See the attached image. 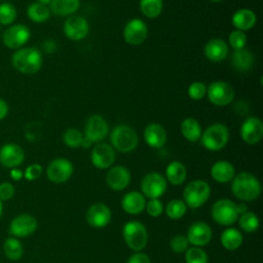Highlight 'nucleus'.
Instances as JSON below:
<instances>
[{
	"mask_svg": "<svg viewBox=\"0 0 263 263\" xmlns=\"http://www.w3.org/2000/svg\"><path fill=\"white\" fill-rule=\"evenodd\" d=\"M248 42V38L245 32L239 30H233L230 32L228 36V43L229 45L234 49H242L246 47V44Z\"/></svg>",
	"mask_w": 263,
	"mask_h": 263,
	"instance_id": "40",
	"label": "nucleus"
},
{
	"mask_svg": "<svg viewBox=\"0 0 263 263\" xmlns=\"http://www.w3.org/2000/svg\"><path fill=\"white\" fill-rule=\"evenodd\" d=\"M210 1H212V2H220L222 0H210Z\"/></svg>",
	"mask_w": 263,
	"mask_h": 263,
	"instance_id": "54",
	"label": "nucleus"
},
{
	"mask_svg": "<svg viewBox=\"0 0 263 263\" xmlns=\"http://www.w3.org/2000/svg\"><path fill=\"white\" fill-rule=\"evenodd\" d=\"M115 156V150L110 144L99 143L91 150L90 160L97 168L105 170L112 166Z\"/></svg>",
	"mask_w": 263,
	"mask_h": 263,
	"instance_id": "17",
	"label": "nucleus"
},
{
	"mask_svg": "<svg viewBox=\"0 0 263 263\" xmlns=\"http://www.w3.org/2000/svg\"><path fill=\"white\" fill-rule=\"evenodd\" d=\"M42 172H43V167L39 163H33L27 166V168L24 172V177L28 181H34L41 177Z\"/></svg>",
	"mask_w": 263,
	"mask_h": 263,
	"instance_id": "44",
	"label": "nucleus"
},
{
	"mask_svg": "<svg viewBox=\"0 0 263 263\" xmlns=\"http://www.w3.org/2000/svg\"><path fill=\"white\" fill-rule=\"evenodd\" d=\"M2 212H3V205H2V201L0 200V217L2 215Z\"/></svg>",
	"mask_w": 263,
	"mask_h": 263,
	"instance_id": "53",
	"label": "nucleus"
},
{
	"mask_svg": "<svg viewBox=\"0 0 263 263\" xmlns=\"http://www.w3.org/2000/svg\"><path fill=\"white\" fill-rule=\"evenodd\" d=\"M74 167L72 162L63 157L55 158L49 162L46 167L47 179L55 184H62L67 182L73 175Z\"/></svg>",
	"mask_w": 263,
	"mask_h": 263,
	"instance_id": "11",
	"label": "nucleus"
},
{
	"mask_svg": "<svg viewBox=\"0 0 263 263\" xmlns=\"http://www.w3.org/2000/svg\"><path fill=\"white\" fill-rule=\"evenodd\" d=\"M255 58L251 50L246 47L242 49L234 50L231 55L232 67L238 72H248L254 66Z\"/></svg>",
	"mask_w": 263,
	"mask_h": 263,
	"instance_id": "27",
	"label": "nucleus"
},
{
	"mask_svg": "<svg viewBox=\"0 0 263 263\" xmlns=\"http://www.w3.org/2000/svg\"><path fill=\"white\" fill-rule=\"evenodd\" d=\"M9 112V106L5 100L0 98V121L3 120Z\"/></svg>",
	"mask_w": 263,
	"mask_h": 263,
	"instance_id": "47",
	"label": "nucleus"
},
{
	"mask_svg": "<svg viewBox=\"0 0 263 263\" xmlns=\"http://www.w3.org/2000/svg\"><path fill=\"white\" fill-rule=\"evenodd\" d=\"M16 9L10 2H3L0 4V24L10 26L16 18Z\"/></svg>",
	"mask_w": 263,
	"mask_h": 263,
	"instance_id": "37",
	"label": "nucleus"
},
{
	"mask_svg": "<svg viewBox=\"0 0 263 263\" xmlns=\"http://www.w3.org/2000/svg\"><path fill=\"white\" fill-rule=\"evenodd\" d=\"M167 183L165 178L157 172H151L146 174L141 181L142 194L145 197L159 198L166 191Z\"/></svg>",
	"mask_w": 263,
	"mask_h": 263,
	"instance_id": "10",
	"label": "nucleus"
},
{
	"mask_svg": "<svg viewBox=\"0 0 263 263\" xmlns=\"http://www.w3.org/2000/svg\"><path fill=\"white\" fill-rule=\"evenodd\" d=\"M122 235L126 246L134 252H141L148 242V232L140 221H128L122 228Z\"/></svg>",
	"mask_w": 263,
	"mask_h": 263,
	"instance_id": "6",
	"label": "nucleus"
},
{
	"mask_svg": "<svg viewBox=\"0 0 263 263\" xmlns=\"http://www.w3.org/2000/svg\"><path fill=\"white\" fill-rule=\"evenodd\" d=\"M164 212L170 219L178 220L184 217V215L186 214L187 205L181 199H173L165 205Z\"/></svg>",
	"mask_w": 263,
	"mask_h": 263,
	"instance_id": "36",
	"label": "nucleus"
},
{
	"mask_svg": "<svg viewBox=\"0 0 263 263\" xmlns=\"http://www.w3.org/2000/svg\"><path fill=\"white\" fill-rule=\"evenodd\" d=\"M64 34L73 41L84 39L89 32L87 20L81 15H71L64 23Z\"/></svg>",
	"mask_w": 263,
	"mask_h": 263,
	"instance_id": "16",
	"label": "nucleus"
},
{
	"mask_svg": "<svg viewBox=\"0 0 263 263\" xmlns=\"http://www.w3.org/2000/svg\"><path fill=\"white\" fill-rule=\"evenodd\" d=\"M85 218L89 226L95 228H103L111 221V211L105 203L97 202L87 209Z\"/></svg>",
	"mask_w": 263,
	"mask_h": 263,
	"instance_id": "21",
	"label": "nucleus"
},
{
	"mask_svg": "<svg viewBox=\"0 0 263 263\" xmlns=\"http://www.w3.org/2000/svg\"><path fill=\"white\" fill-rule=\"evenodd\" d=\"M43 64V58L39 49L35 47H22L11 55V65L17 72L25 75L37 73Z\"/></svg>",
	"mask_w": 263,
	"mask_h": 263,
	"instance_id": "2",
	"label": "nucleus"
},
{
	"mask_svg": "<svg viewBox=\"0 0 263 263\" xmlns=\"http://www.w3.org/2000/svg\"><path fill=\"white\" fill-rule=\"evenodd\" d=\"M241 140L249 144L255 145L263 138V122L259 117L251 116L243 120L239 129Z\"/></svg>",
	"mask_w": 263,
	"mask_h": 263,
	"instance_id": "15",
	"label": "nucleus"
},
{
	"mask_svg": "<svg viewBox=\"0 0 263 263\" xmlns=\"http://www.w3.org/2000/svg\"><path fill=\"white\" fill-rule=\"evenodd\" d=\"M185 261L186 263H208L209 257L200 247H191L185 252Z\"/></svg>",
	"mask_w": 263,
	"mask_h": 263,
	"instance_id": "39",
	"label": "nucleus"
},
{
	"mask_svg": "<svg viewBox=\"0 0 263 263\" xmlns=\"http://www.w3.org/2000/svg\"><path fill=\"white\" fill-rule=\"evenodd\" d=\"M206 96L213 105L223 107L233 101L235 91L228 82L217 80L206 86Z\"/></svg>",
	"mask_w": 263,
	"mask_h": 263,
	"instance_id": "8",
	"label": "nucleus"
},
{
	"mask_svg": "<svg viewBox=\"0 0 263 263\" xmlns=\"http://www.w3.org/2000/svg\"><path fill=\"white\" fill-rule=\"evenodd\" d=\"M132 180L130 172L122 165L111 166L106 174V184L113 191L125 189Z\"/></svg>",
	"mask_w": 263,
	"mask_h": 263,
	"instance_id": "19",
	"label": "nucleus"
},
{
	"mask_svg": "<svg viewBox=\"0 0 263 263\" xmlns=\"http://www.w3.org/2000/svg\"><path fill=\"white\" fill-rule=\"evenodd\" d=\"M242 234L241 232L233 227H228L221 233L220 241L224 249L228 251L237 250L242 243Z\"/></svg>",
	"mask_w": 263,
	"mask_h": 263,
	"instance_id": "29",
	"label": "nucleus"
},
{
	"mask_svg": "<svg viewBox=\"0 0 263 263\" xmlns=\"http://www.w3.org/2000/svg\"><path fill=\"white\" fill-rule=\"evenodd\" d=\"M148 36V27L141 18L129 20L123 28V39L129 45L142 44Z\"/></svg>",
	"mask_w": 263,
	"mask_h": 263,
	"instance_id": "13",
	"label": "nucleus"
},
{
	"mask_svg": "<svg viewBox=\"0 0 263 263\" xmlns=\"http://www.w3.org/2000/svg\"><path fill=\"white\" fill-rule=\"evenodd\" d=\"M187 92L192 100L199 101L206 95V85L201 81H194L188 86Z\"/></svg>",
	"mask_w": 263,
	"mask_h": 263,
	"instance_id": "41",
	"label": "nucleus"
},
{
	"mask_svg": "<svg viewBox=\"0 0 263 263\" xmlns=\"http://www.w3.org/2000/svg\"><path fill=\"white\" fill-rule=\"evenodd\" d=\"M3 251L5 256L12 261H16L22 258L24 253V248L21 240L16 237H7L3 243Z\"/></svg>",
	"mask_w": 263,
	"mask_h": 263,
	"instance_id": "33",
	"label": "nucleus"
},
{
	"mask_svg": "<svg viewBox=\"0 0 263 263\" xmlns=\"http://www.w3.org/2000/svg\"><path fill=\"white\" fill-rule=\"evenodd\" d=\"M14 186L9 182H4L0 184V200L6 201L13 197Z\"/></svg>",
	"mask_w": 263,
	"mask_h": 263,
	"instance_id": "45",
	"label": "nucleus"
},
{
	"mask_svg": "<svg viewBox=\"0 0 263 263\" xmlns=\"http://www.w3.org/2000/svg\"><path fill=\"white\" fill-rule=\"evenodd\" d=\"M91 144H92V143H91L88 139H86L85 137H83V140H82V143H81V146H82V147L88 148V147L91 146Z\"/></svg>",
	"mask_w": 263,
	"mask_h": 263,
	"instance_id": "51",
	"label": "nucleus"
},
{
	"mask_svg": "<svg viewBox=\"0 0 263 263\" xmlns=\"http://www.w3.org/2000/svg\"><path fill=\"white\" fill-rule=\"evenodd\" d=\"M145 210L149 216L157 218L163 214L164 205L159 198H151L148 201H146Z\"/></svg>",
	"mask_w": 263,
	"mask_h": 263,
	"instance_id": "42",
	"label": "nucleus"
},
{
	"mask_svg": "<svg viewBox=\"0 0 263 263\" xmlns=\"http://www.w3.org/2000/svg\"><path fill=\"white\" fill-rule=\"evenodd\" d=\"M139 7L146 17L155 18L160 15L163 8V2L162 0H140Z\"/></svg>",
	"mask_w": 263,
	"mask_h": 263,
	"instance_id": "34",
	"label": "nucleus"
},
{
	"mask_svg": "<svg viewBox=\"0 0 263 263\" xmlns=\"http://www.w3.org/2000/svg\"><path fill=\"white\" fill-rule=\"evenodd\" d=\"M261 183L251 173L241 172L231 180V191L241 201H253L261 194Z\"/></svg>",
	"mask_w": 263,
	"mask_h": 263,
	"instance_id": "1",
	"label": "nucleus"
},
{
	"mask_svg": "<svg viewBox=\"0 0 263 263\" xmlns=\"http://www.w3.org/2000/svg\"><path fill=\"white\" fill-rule=\"evenodd\" d=\"M83 137L84 136L79 129L70 127L66 129V132L63 134V142L66 146L70 148H78L81 146Z\"/></svg>",
	"mask_w": 263,
	"mask_h": 263,
	"instance_id": "38",
	"label": "nucleus"
},
{
	"mask_svg": "<svg viewBox=\"0 0 263 263\" xmlns=\"http://www.w3.org/2000/svg\"><path fill=\"white\" fill-rule=\"evenodd\" d=\"M9 176H10V178H11L13 181H20V180L24 177V173H23L20 168L14 167V168H10Z\"/></svg>",
	"mask_w": 263,
	"mask_h": 263,
	"instance_id": "48",
	"label": "nucleus"
},
{
	"mask_svg": "<svg viewBox=\"0 0 263 263\" xmlns=\"http://www.w3.org/2000/svg\"><path fill=\"white\" fill-rule=\"evenodd\" d=\"M211 177L218 183L225 184L231 182L235 176L233 164L227 160H218L211 167Z\"/></svg>",
	"mask_w": 263,
	"mask_h": 263,
	"instance_id": "25",
	"label": "nucleus"
},
{
	"mask_svg": "<svg viewBox=\"0 0 263 263\" xmlns=\"http://www.w3.org/2000/svg\"><path fill=\"white\" fill-rule=\"evenodd\" d=\"M31 31L28 26L24 24L10 25L3 33L2 41L4 46L9 49H18L24 47L30 40Z\"/></svg>",
	"mask_w": 263,
	"mask_h": 263,
	"instance_id": "9",
	"label": "nucleus"
},
{
	"mask_svg": "<svg viewBox=\"0 0 263 263\" xmlns=\"http://www.w3.org/2000/svg\"><path fill=\"white\" fill-rule=\"evenodd\" d=\"M27 15L28 17L37 24H41L46 22L50 16V9L39 2L31 3L27 8Z\"/></svg>",
	"mask_w": 263,
	"mask_h": 263,
	"instance_id": "32",
	"label": "nucleus"
},
{
	"mask_svg": "<svg viewBox=\"0 0 263 263\" xmlns=\"http://www.w3.org/2000/svg\"><path fill=\"white\" fill-rule=\"evenodd\" d=\"M25 160L24 149L15 143H6L0 148V163L7 168L20 166Z\"/></svg>",
	"mask_w": 263,
	"mask_h": 263,
	"instance_id": "18",
	"label": "nucleus"
},
{
	"mask_svg": "<svg viewBox=\"0 0 263 263\" xmlns=\"http://www.w3.org/2000/svg\"><path fill=\"white\" fill-rule=\"evenodd\" d=\"M181 134L189 142H196L201 136L200 123L193 117H186L181 122Z\"/></svg>",
	"mask_w": 263,
	"mask_h": 263,
	"instance_id": "31",
	"label": "nucleus"
},
{
	"mask_svg": "<svg viewBox=\"0 0 263 263\" xmlns=\"http://www.w3.org/2000/svg\"><path fill=\"white\" fill-rule=\"evenodd\" d=\"M166 138L167 136L165 129L159 123H149L144 129V140L146 144L151 148H162L166 143Z\"/></svg>",
	"mask_w": 263,
	"mask_h": 263,
	"instance_id": "23",
	"label": "nucleus"
},
{
	"mask_svg": "<svg viewBox=\"0 0 263 263\" xmlns=\"http://www.w3.org/2000/svg\"><path fill=\"white\" fill-rule=\"evenodd\" d=\"M203 53L209 61L220 63L228 57L229 46L223 39L213 38L205 43Z\"/></svg>",
	"mask_w": 263,
	"mask_h": 263,
	"instance_id": "22",
	"label": "nucleus"
},
{
	"mask_svg": "<svg viewBox=\"0 0 263 263\" xmlns=\"http://www.w3.org/2000/svg\"><path fill=\"white\" fill-rule=\"evenodd\" d=\"M109 132L107 120L100 114H93L88 117L85 127L84 137L91 143H98L104 140Z\"/></svg>",
	"mask_w": 263,
	"mask_h": 263,
	"instance_id": "14",
	"label": "nucleus"
},
{
	"mask_svg": "<svg viewBox=\"0 0 263 263\" xmlns=\"http://www.w3.org/2000/svg\"><path fill=\"white\" fill-rule=\"evenodd\" d=\"M211 195V187L203 180H193L189 182L183 191L184 202L187 208L197 209L202 206Z\"/></svg>",
	"mask_w": 263,
	"mask_h": 263,
	"instance_id": "5",
	"label": "nucleus"
},
{
	"mask_svg": "<svg viewBox=\"0 0 263 263\" xmlns=\"http://www.w3.org/2000/svg\"><path fill=\"white\" fill-rule=\"evenodd\" d=\"M238 225L241 230H243L247 233L255 232L260 225V221L258 216L251 211H248L238 217Z\"/></svg>",
	"mask_w": 263,
	"mask_h": 263,
	"instance_id": "35",
	"label": "nucleus"
},
{
	"mask_svg": "<svg viewBox=\"0 0 263 263\" xmlns=\"http://www.w3.org/2000/svg\"><path fill=\"white\" fill-rule=\"evenodd\" d=\"M38 226L35 217L30 214H21L14 217L8 228V232L13 237H27L33 234Z\"/></svg>",
	"mask_w": 263,
	"mask_h": 263,
	"instance_id": "12",
	"label": "nucleus"
},
{
	"mask_svg": "<svg viewBox=\"0 0 263 263\" xmlns=\"http://www.w3.org/2000/svg\"><path fill=\"white\" fill-rule=\"evenodd\" d=\"M213 236L212 228L209 224L198 221L191 224L187 231V239L190 245L193 247H203L208 245Z\"/></svg>",
	"mask_w": 263,
	"mask_h": 263,
	"instance_id": "20",
	"label": "nucleus"
},
{
	"mask_svg": "<svg viewBox=\"0 0 263 263\" xmlns=\"http://www.w3.org/2000/svg\"><path fill=\"white\" fill-rule=\"evenodd\" d=\"M199 140L206 150L219 151L228 143L229 129L223 123H213L201 133Z\"/></svg>",
	"mask_w": 263,
	"mask_h": 263,
	"instance_id": "4",
	"label": "nucleus"
},
{
	"mask_svg": "<svg viewBox=\"0 0 263 263\" xmlns=\"http://www.w3.org/2000/svg\"><path fill=\"white\" fill-rule=\"evenodd\" d=\"M110 141L114 150L122 153H128L137 148L139 138L133 127L126 124H119L112 129Z\"/></svg>",
	"mask_w": 263,
	"mask_h": 263,
	"instance_id": "3",
	"label": "nucleus"
},
{
	"mask_svg": "<svg viewBox=\"0 0 263 263\" xmlns=\"http://www.w3.org/2000/svg\"><path fill=\"white\" fill-rule=\"evenodd\" d=\"M237 212H238L239 215H241V214L248 212V206H247V204H245L243 202L238 203V204H237Z\"/></svg>",
	"mask_w": 263,
	"mask_h": 263,
	"instance_id": "50",
	"label": "nucleus"
},
{
	"mask_svg": "<svg viewBox=\"0 0 263 263\" xmlns=\"http://www.w3.org/2000/svg\"><path fill=\"white\" fill-rule=\"evenodd\" d=\"M37 2H39L40 4H43V5H49L50 4V2H51V0H38Z\"/></svg>",
	"mask_w": 263,
	"mask_h": 263,
	"instance_id": "52",
	"label": "nucleus"
},
{
	"mask_svg": "<svg viewBox=\"0 0 263 263\" xmlns=\"http://www.w3.org/2000/svg\"><path fill=\"white\" fill-rule=\"evenodd\" d=\"M44 50L46 51V52H52V51H54V49H55V43L52 41V40H47V41H45L44 42Z\"/></svg>",
	"mask_w": 263,
	"mask_h": 263,
	"instance_id": "49",
	"label": "nucleus"
},
{
	"mask_svg": "<svg viewBox=\"0 0 263 263\" xmlns=\"http://www.w3.org/2000/svg\"><path fill=\"white\" fill-rule=\"evenodd\" d=\"M50 11L60 16H69L80 7V0H51Z\"/></svg>",
	"mask_w": 263,
	"mask_h": 263,
	"instance_id": "30",
	"label": "nucleus"
},
{
	"mask_svg": "<svg viewBox=\"0 0 263 263\" xmlns=\"http://www.w3.org/2000/svg\"><path fill=\"white\" fill-rule=\"evenodd\" d=\"M211 215L217 224L222 226H231L239 217L237 212V203L227 198L219 199L213 204Z\"/></svg>",
	"mask_w": 263,
	"mask_h": 263,
	"instance_id": "7",
	"label": "nucleus"
},
{
	"mask_svg": "<svg viewBox=\"0 0 263 263\" xmlns=\"http://www.w3.org/2000/svg\"><path fill=\"white\" fill-rule=\"evenodd\" d=\"M146 197L138 192L130 191L123 195L121 199V208L129 215H139L145 210Z\"/></svg>",
	"mask_w": 263,
	"mask_h": 263,
	"instance_id": "24",
	"label": "nucleus"
},
{
	"mask_svg": "<svg viewBox=\"0 0 263 263\" xmlns=\"http://www.w3.org/2000/svg\"><path fill=\"white\" fill-rule=\"evenodd\" d=\"M170 248L172 251L178 254L186 252V250L189 248V242L186 235L178 234L172 237L170 240Z\"/></svg>",
	"mask_w": 263,
	"mask_h": 263,
	"instance_id": "43",
	"label": "nucleus"
},
{
	"mask_svg": "<svg viewBox=\"0 0 263 263\" xmlns=\"http://www.w3.org/2000/svg\"><path fill=\"white\" fill-rule=\"evenodd\" d=\"M126 263H151L148 255L142 252H135L126 261Z\"/></svg>",
	"mask_w": 263,
	"mask_h": 263,
	"instance_id": "46",
	"label": "nucleus"
},
{
	"mask_svg": "<svg viewBox=\"0 0 263 263\" xmlns=\"http://www.w3.org/2000/svg\"><path fill=\"white\" fill-rule=\"evenodd\" d=\"M256 22V13L249 8H240L236 10L231 17V23L235 30H239L242 32L251 30L255 26Z\"/></svg>",
	"mask_w": 263,
	"mask_h": 263,
	"instance_id": "26",
	"label": "nucleus"
},
{
	"mask_svg": "<svg viewBox=\"0 0 263 263\" xmlns=\"http://www.w3.org/2000/svg\"><path fill=\"white\" fill-rule=\"evenodd\" d=\"M187 177L186 166L178 160L170 162L165 168V180L173 185H181Z\"/></svg>",
	"mask_w": 263,
	"mask_h": 263,
	"instance_id": "28",
	"label": "nucleus"
}]
</instances>
